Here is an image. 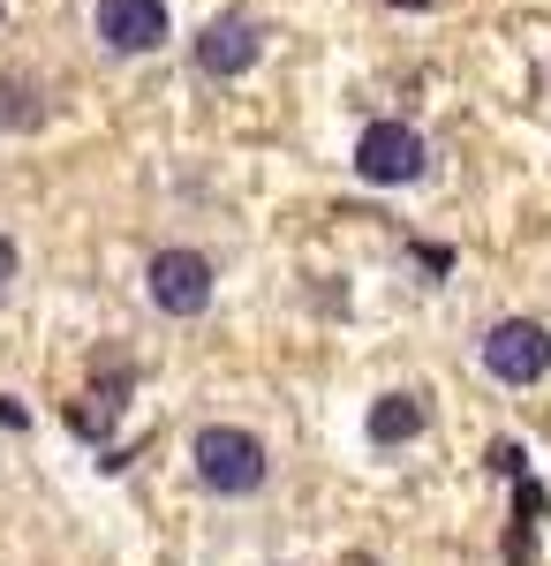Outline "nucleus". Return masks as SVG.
I'll return each instance as SVG.
<instances>
[{
	"mask_svg": "<svg viewBox=\"0 0 551 566\" xmlns=\"http://www.w3.org/2000/svg\"><path fill=\"white\" fill-rule=\"evenodd\" d=\"M189 469H197V483H205L212 499L242 506V499H257V491L272 483V453H264V438L242 431V423H205V431L189 438Z\"/></svg>",
	"mask_w": 551,
	"mask_h": 566,
	"instance_id": "nucleus-1",
	"label": "nucleus"
},
{
	"mask_svg": "<svg viewBox=\"0 0 551 566\" xmlns=\"http://www.w3.org/2000/svg\"><path fill=\"white\" fill-rule=\"evenodd\" d=\"M476 363H484L499 386H544L551 378V325H537V317H499V325L476 340Z\"/></svg>",
	"mask_w": 551,
	"mask_h": 566,
	"instance_id": "nucleus-2",
	"label": "nucleus"
},
{
	"mask_svg": "<svg viewBox=\"0 0 551 566\" xmlns=\"http://www.w3.org/2000/svg\"><path fill=\"white\" fill-rule=\"evenodd\" d=\"M144 295L159 317H205L219 295V272L205 250H159V258L144 264Z\"/></svg>",
	"mask_w": 551,
	"mask_h": 566,
	"instance_id": "nucleus-3",
	"label": "nucleus"
},
{
	"mask_svg": "<svg viewBox=\"0 0 551 566\" xmlns=\"http://www.w3.org/2000/svg\"><path fill=\"white\" fill-rule=\"evenodd\" d=\"M424 167H430V144L408 122H371L355 136V175L371 189H408V181H424Z\"/></svg>",
	"mask_w": 551,
	"mask_h": 566,
	"instance_id": "nucleus-4",
	"label": "nucleus"
},
{
	"mask_svg": "<svg viewBox=\"0 0 551 566\" xmlns=\"http://www.w3.org/2000/svg\"><path fill=\"white\" fill-rule=\"evenodd\" d=\"M91 31L106 53H159L174 31L167 0H91Z\"/></svg>",
	"mask_w": 551,
	"mask_h": 566,
	"instance_id": "nucleus-5",
	"label": "nucleus"
},
{
	"mask_svg": "<svg viewBox=\"0 0 551 566\" xmlns=\"http://www.w3.org/2000/svg\"><path fill=\"white\" fill-rule=\"evenodd\" d=\"M257 53H264V31H257L250 15H219L205 23V39H197V69L219 76V84H235V76H250Z\"/></svg>",
	"mask_w": 551,
	"mask_h": 566,
	"instance_id": "nucleus-6",
	"label": "nucleus"
},
{
	"mask_svg": "<svg viewBox=\"0 0 551 566\" xmlns=\"http://www.w3.org/2000/svg\"><path fill=\"white\" fill-rule=\"evenodd\" d=\"M430 431V392H378L371 416H363V438L371 446H408V438Z\"/></svg>",
	"mask_w": 551,
	"mask_h": 566,
	"instance_id": "nucleus-7",
	"label": "nucleus"
},
{
	"mask_svg": "<svg viewBox=\"0 0 551 566\" xmlns=\"http://www.w3.org/2000/svg\"><path fill=\"white\" fill-rule=\"evenodd\" d=\"M45 122V91L31 76H0V129H39Z\"/></svg>",
	"mask_w": 551,
	"mask_h": 566,
	"instance_id": "nucleus-8",
	"label": "nucleus"
},
{
	"mask_svg": "<svg viewBox=\"0 0 551 566\" xmlns=\"http://www.w3.org/2000/svg\"><path fill=\"white\" fill-rule=\"evenodd\" d=\"M8 287H15V242L0 234V303H8Z\"/></svg>",
	"mask_w": 551,
	"mask_h": 566,
	"instance_id": "nucleus-9",
	"label": "nucleus"
}]
</instances>
